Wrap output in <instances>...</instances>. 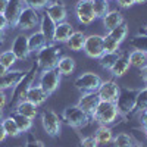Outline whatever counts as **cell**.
I'll return each mask as SVG.
<instances>
[{"instance_id": "obj_49", "label": "cell", "mask_w": 147, "mask_h": 147, "mask_svg": "<svg viewBox=\"0 0 147 147\" xmlns=\"http://www.w3.org/2000/svg\"><path fill=\"white\" fill-rule=\"evenodd\" d=\"M7 71H9V69H6V68L2 65V63H0V77H2V75H5V74H6Z\"/></svg>"}, {"instance_id": "obj_30", "label": "cell", "mask_w": 147, "mask_h": 147, "mask_svg": "<svg viewBox=\"0 0 147 147\" xmlns=\"http://www.w3.org/2000/svg\"><path fill=\"white\" fill-rule=\"evenodd\" d=\"M128 59H129V65L138 69L147 65V55L143 50H132L131 53H128Z\"/></svg>"}, {"instance_id": "obj_12", "label": "cell", "mask_w": 147, "mask_h": 147, "mask_svg": "<svg viewBox=\"0 0 147 147\" xmlns=\"http://www.w3.org/2000/svg\"><path fill=\"white\" fill-rule=\"evenodd\" d=\"M75 15L82 25H90L97 19L93 9V2L90 0H80L75 5Z\"/></svg>"}, {"instance_id": "obj_54", "label": "cell", "mask_w": 147, "mask_h": 147, "mask_svg": "<svg viewBox=\"0 0 147 147\" xmlns=\"http://www.w3.org/2000/svg\"><path fill=\"white\" fill-rule=\"evenodd\" d=\"M131 147H140V144L137 143V144H134V146H131Z\"/></svg>"}, {"instance_id": "obj_6", "label": "cell", "mask_w": 147, "mask_h": 147, "mask_svg": "<svg viewBox=\"0 0 147 147\" xmlns=\"http://www.w3.org/2000/svg\"><path fill=\"white\" fill-rule=\"evenodd\" d=\"M41 124L44 131L47 132V136H50L53 138L60 136L62 131V119L59 118V115L52 109H46L41 113Z\"/></svg>"}, {"instance_id": "obj_44", "label": "cell", "mask_w": 147, "mask_h": 147, "mask_svg": "<svg viewBox=\"0 0 147 147\" xmlns=\"http://www.w3.org/2000/svg\"><path fill=\"white\" fill-rule=\"evenodd\" d=\"M10 25H9V22H7V19H6V16L3 15V13H0V30L2 31H5L6 28H9Z\"/></svg>"}, {"instance_id": "obj_15", "label": "cell", "mask_w": 147, "mask_h": 147, "mask_svg": "<svg viewBox=\"0 0 147 147\" xmlns=\"http://www.w3.org/2000/svg\"><path fill=\"white\" fill-rule=\"evenodd\" d=\"M25 74H27L25 71H21V69H15V71L9 69L5 75L0 77V90H7V88L13 90Z\"/></svg>"}, {"instance_id": "obj_43", "label": "cell", "mask_w": 147, "mask_h": 147, "mask_svg": "<svg viewBox=\"0 0 147 147\" xmlns=\"http://www.w3.org/2000/svg\"><path fill=\"white\" fill-rule=\"evenodd\" d=\"M116 2H118V6L122 9H128L134 5V0H116Z\"/></svg>"}, {"instance_id": "obj_51", "label": "cell", "mask_w": 147, "mask_h": 147, "mask_svg": "<svg viewBox=\"0 0 147 147\" xmlns=\"http://www.w3.org/2000/svg\"><path fill=\"white\" fill-rule=\"evenodd\" d=\"M146 2H147V0H134V5H136V3H137V5H143V3H146Z\"/></svg>"}, {"instance_id": "obj_48", "label": "cell", "mask_w": 147, "mask_h": 147, "mask_svg": "<svg viewBox=\"0 0 147 147\" xmlns=\"http://www.w3.org/2000/svg\"><path fill=\"white\" fill-rule=\"evenodd\" d=\"M6 132H5V129H3V127H2V122H0V143L2 141H5L6 140Z\"/></svg>"}, {"instance_id": "obj_60", "label": "cell", "mask_w": 147, "mask_h": 147, "mask_svg": "<svg viewBox=\"0 0 147 147\" xmlns=\"http://www.w3.org/2000/svg\"><path fill=\"white\" fill-rule=\"evenodd\" d=\"M140 147H141V146H140Z\"/></svg>"}, {"instance_id": "obj_26", "label": "cell", "mask_w": 147, "mask_h": 147, "mask_svg": "<svg viewBox=\"0 0 147 147\" xmlns=\"http://www.w3.org/2000/svg\"><path fill=\"white\" fill-rule=\"evenodd\" d=\"M85 35L82 31H74L69 37V40L66 41V46L69 47V50L72 52H81L82 47H84V43H85Z\"/></svg>"}, {"instance_id": "obj_4", "label": "cell", "mask_w": 147, "mask_h": 147, "mask_svg": "<svg viewBox=\"0 0 147 147\" xmlns=\"http://www.w3.org/2000/svg\"><path fill=\"white\" fill-rule=\"evenodd\" d=\"M119 118V112H118V107L115 103H110V102H102L97 105L94 113H93V119L97 121L100 125H110V124H115L116 119Z\"/></svg>"}, {"instance_id": "obj_58", "label": "cell", "mask_w": 147, "mask_h": 147, "mask_svg": "<svg viewBox=\"0 0 147 147\" xmlns=\"http://www.w3.org/2000/svg\"><path fill=\"white\" fill-rule=\"evenodd\" d=\"M146 112H147V110H146Z\"/></svg>"}, {"instance_id": "obj_34", "label": "cell", "mask_w": 147, "mask_h": 147, "mask_svg": "<svg viewBox=\"0 0 147 147\" xmlns=\"http://www.w3.org/2000/svg\"><path fill=\"white\" fill-rule=\"evenodd\" d=\"M119 55H121L119 52H116V53H103L97 60H99V63H100V66L103 69H107L109 71L110 68H112V65L118 60Z\"/></svg>"}, {"instance_id": "obj_14", "label": "cell", "mask_w": 147, "mask_h": 147, "mask_svg": "<svg viewBox=\"0 0 147 147\" xmlns=\"http://www.w3.org/2000/svg\"><path fill=\"white\" fill-rule=\"evenodd\" d=\"M46 15L57 25V24L66 21L68 9H66V6L62 2H53L49 6H46Z\"/></svg>"}, {"instance_id": "obj_18", "label": "cell", "mask_w": 147, "mask_h": 147, "mask_svg": "<svg viewBox=\"0 0 147 147\" xmlns=\"http://www.w3.org/2000/svg\"><path fill=\"white\" fill-rule=\"evenodd\" d=\"M74 32V27L69 22H60L55 28V35H53V43H66L69 40L71 34Z\"/></svg>"}, {"instance_id": "obj_47", "label": "cell", "mask_w": 147, "mask_h": 147, "mask_svg": "<svg viewBox=\"0 0 147 147\" xmlns=\"http://www.w3.org/2000/svg\"><path fill=\"white\" fill-rule=\"evenodd\" d=\"M7 2H9V0H0V13H5L6 6H7Z\"/></svg>"}, {"instance_id": "obj_53", "label": "cell", "mask_w": 147, "mask_h": 147, "mask_svg": "<svg viewBox=\"0 0 147 147\" xmlns=\"http://www.w3.org/2000/svg\"><path fill=\"white\" fill-rule=\"evenodd\" d=\"M3 118H5V116H3V110H0V122L3 121Z\"/></svg>"}, {"instance_id": "obj_25", "label": "cell", "mask_w": 147, "mask_h": 147, "mask_svg": "<svg viewBox=\"0 0 147 147\" xmlns=\"http://www.w3.org/2000/svg\"><path fill=\"white\" fill-rule=\"evenodd\" d=\"M56 69H57V72L60 74V75L69 77L71 74H74V71H75V60H74L71 56H62L59 59Z\"/></svg>"}, {"instance_id": "obj_24", "label": "cell", "mask_w": 147, "mask_h": 147, "mask_svg": "<svg viewBox=\"0 0 147 147\" xmlns=\"http://www.w3.org/2000/svg\"><path fill=\"white\" fill-rule=\"evenodd\" d=\"M40 31L43 32V35L46 37V40L49 44H55L53 43V35H55V28H56V24L49 18L46 13L41 16L40 19Z\"/></svg>"}, {"instance_id": "obj_20", "label": "cell", "mask_w": 147, "mask_h": 147, "mask_svg": "<svg viewBox=\"0 0 147 147\" xmlns=\"http://www.w3.org/2000/svg\"><path fill=\"white\" fill-rule=\"evenodd\" d=\"M113 131L110 127L107 125H100L99 128L96 129L94 132V138L99 144V147H103V146H107V144H112L113 141Z\"/></svg>"}, {"instance_id": "obj_23", "label": "cell", "mask_w": 147, "mask_h": 147, "mask_svg": "<svg viewBox=\"0 0 147 147\" xmlns=\"http://www.w3.org/2000/svg\"><path fill=\"white\" fill-rule=\"evenodd\" d=\"M47 40L46 37L43 35L41 31H35L28 37V47H30V52L31 53H38L41 49H44L47 46Z\"/></svg>"}, {"instance_id": "obj_37", "label": "cell", "mask_w": 147, "mask_h": 147, "mask_svg": "<svg viewBox=\"0 0 147 147\" xmlns=\"http://www.w3.org/2000/svg\"><path fill=\"white\" fill-rule=\"evenodd\" d=\"M129 44L136 49V50H143L147 52V35L144 34H137L136 37H132Z\"/></svg>"}, {"instance_id": "obj_29", "label": "cell", "mask_w": 147, "mask_h": 147, "mask_svg": "<svg viewBox=\"0 0 147 147\" xmlns=\"http://www.w3.org/2000/svg\"><path fill=\"white\" fill-rule=\"evenodd\" d=\"M2 127H3V129H5V132H6V136H7V137H19L21 134H22V132L19 131L18 125H16L15 119L12 118V116L3 118V121H2Z\"/></svg>"}, {"instance_id": "obj_17", "label": "cell", "mask_w": 147, "mask_h": 147, "mask_svg": "<svg viewBox=\"0 0 147 147\" xmlns=\"http://www.w3.org/2000/svg\"><path fill=\"white\" fill-rule=\"evenodd\" d=\"M24 7H25V2L24 0H9L7 2V6H6V10L3 15L6 16L10 27H15V24L19 18V13L22 12Z\"/></svg>"}, {"instance_id": "obj_55", "label": "cell", "mask_w": 147, "mask_h": 147, "mask_svg": "<svg viewBox=\"0 0 147 147\" xmlns=\"http://www.w3.org/2000/svg\"><path fill=\"white\" fill-rule=\"evenodd\" d=\"M144 134H146V138H147V129H144Z\"/></svg>"}, {"instance_id": "obj_35", "label": "cell", "mask_w": 147, "mask_h": 147, "mask_svg": "<svg viewBox=\"0 0 147 147\" xmlns=\"http://www.w3.org/2000/svg\"><path fill=\"white\" fill-rule=\"evenodd\" d=\"M93 9L96 18H103L109 12V2L107 0H93Z\"/></svg>"}, {"instance_id": "obj_22", "label": "cell", "mask_w": 147, "mask_h": 147, "mask_svg": "<svg viewBox=\"0 0 147 147\" xmlns=\"http://www.w3.org/2000/svg\"><path fill=\"white\" fill-rule=\"evenodd\" d=\"M47 93L40 87V85H31V87L28 88V91H27V100L28 102H31V103H34L35 106H40V105H43L46 100H47Z\"/></svg>"}, {"instance_id": "obj_33", "label": "cell", "mask_w": 147, "mask_h": 147, "mask_svg": "<svg viewBox=\"0 0 147 147\" xmlns=\"http://www.w3.org/2000/svg\"><path fill=\"white\" fill-rule=\"evenodd\" d=\"M107 34L112 37L113 40H116V41L121 44L122 41L127 38V35H128V25L124 22V24H121L119 27H116V28H113V30L107 31Z\"/></svg>"}, {"instance_id": "obj_8", "label": "cell", "mask_w": 147, "mask_h": 147, "mask_svg": "<svg viewBox=\"0 0 147 147\" xmlns=\"http://www.w3.org/2000/svg\"><path fill=\"white\" fill-rule=\"evenodd\" d=\"M40 24V13L38 10H35L30 6H25L22 9V12L19 13V18L15 24V27L19 30H32L34 27H37Z\"/></svg>"}, {"instance_id": "obj_38", "label": "cell", "mask_w": 147, "mask_h": 147, "mask_svg": "<svg viewBox=\"0 0 147 147\" xmlns=\"http://www.w3.org/2000/svg\"><path fill=\"white\" fill-rule=\"evenodd\" d=\"M15 62H16V57L12 53V50H6L3 53H0V63H2L6 69H10L15 65Z\"/></svg>"}, {"instance_id": "obj_46", "label": "cell", "mask_w": 147, "mask_h": 147, "mask_svg": "<svg viewBox=\"0 0 147 147\" xmlns=\"http://www.w3.org/2000/svg\"><path fill=\"white\" fill-rule=\"evenodd\" d=\"M140 75H141V80L147 84V65H144L143 68H140Z\"/></svg>"}, {"instance_id": "obj_5", "label": "cell", "mask_w": 147, "mask_h": 147, "mask_svg": "<svg viewBox=\"0 0 147 147\" xmlns=\"http://www.w3.org/2000/svg\"><path fill=\"white\" fill-rule=\"evenodd\" d=\"M137 93H138V90H134V88H121L119 97L115 105L118 107L119 116H122L124 119L129 118L132 109H134V105H136Z\"/></svg>"}, {"instance_id": "obj_40", "label": "cell", "mask_w": 147, "mask_h": 147, "mask_svg": "<svg viewBox=\"0 0 147 147\" xmlns=\"http://www.w3.org/2000/svg\"><path fill=\"white\" fill-rule=\"evenodd\" d=\"M80 147H99V144H97L94 136H88L80 141Z\"/></svg>"}, {"instance_id": "obj_10", "label": "cell", "mask_w": 147, "mask_h": 147, "mask_svg": "<svg viewBox=\"0 0 147 147\" xmlns=\"http://www.w3.org/2000/svg\"><path fill=\"white\" fill-rule=\"evenodd\" d=\"M82 52L91 59H99L105 53L103 47V35L99 34H91L88 37H85V43L82 47Z\"/></svg>"}, {"instance_id": "obj_59", "label": "cell", "mask_w": 147, "mask_h": 147, "mask_svg": "<svg viewBox=\"0 0 147 147\" xmlns=\"http://www.w3.org/2000/svg\"><path fill=\"white\" fill-rule=\"evenodd\" d=\"M107 2H109V0H107Z\"/></svg>"}, {"instance_id": "obj_3", "label": "cell", "mask_w": 147, "mask_h": 147, "mask_svg": "<svg viewBox=\"0 0 147 147\" xmlns=\"http://www.w3.org/2000/svg\"><path fill=\"white\" fill-rule=\"evenodd\" d=\"M62 121H65V124L75 128V129H81V128H85L90 121H91V116L88 113H85L82 109H80L77 105L75 106H69L63 110L62 113Z\"/></svg>"}, {"instance_id": "obj_39", "label": "cell", "mask_w": 147, "mask_h": 147, "mask_svg": "<svg viewBox=\"0 0 147 147\" xmlns=\"http://www.w3.org/2000/svg\"><path fill=\"white\" fill-rule=\"evenodd\" d=\"M24 2H25L27 6H30V7L35 9V10L43 9V7H46V6H49L52 3L50 0H24Z\"/></svg>"}, {"instance_id": "obj_57", "label": "cell", "mask_w": 147, "mask_h": 147, "mask_svg": "<svg viewBox=\"0 0 147 147\" xmlns=\"http://www.w3.org/2000/svg\"><path fill=\"white\" fill-rule=\"evenodd\" d=\"M146 55H147V52H146Z\"/></svg>"}, {"instance_id": "obj_7", "label": "cell", "mask_w": 147, "mask_h": 147, "mask_svg": "<svg viewBox=\"0 0 147 147\" xmlns=\"http://www.w3.org/2000/svg\"><path fill=\"white\" fill-rule=\"evenodd\" d=\"M102 78L93 72H84L75 80V87L81 93H97L102 85Z\"/></svg>"}, {"instance_id": "obj_16", "label": "cell", "mask_w": 147, "mask_h": 147, "mask_svg": "<svg viewBox=\"0 0 147 147\" xmlns=\"http://www.w3.org/2000/svg\"><path fill=\"white\" fill-rule=\"evenodd\" d=\"M99 103H100V99H99V96H97V93H82L77 106L93 118V113H94V110H96Z\"/></svg>"}, {"instance_id": "obj_42", "label": "cell", "mask_w": 147, "mask_h": 147, "mask_svg": "<svg viewBox=\"0 0 147 147\" xmlns=\"http://www.w3.org/2000/svg\"><path fill=\"white\" fill-rule=\"evenodd\" d=\"M7 105V96L5 93V90H0V110H3Z\"/></svg>"}, {"instance_id": "obj_13", "label": "cell", "mask_w": 147, "mask_h": 147, "mask_svg": "<svg viewBox=\"0 0 147 147\" xmlns=\"http://www.w3.org/2000/svg\"><path fill=\"white\" fill-rule=\"evenodd\" d=\"M12 53L15 55L16 60H27L30 57V47H28V37L25 34H18L12 43Z\"/></svg>"}, {"instance_id": "obj_1", "label": "cell", "mask_w": 147, "mask_h": 147, "mask_svg": "<svg viewBox=\"0 0 147 147\" xmlns=\"http://www.w3.org/2000/svg\"><path fill=\"white\" fill-rule=\"evenodd\" d=\"M37 71H38V66H37V62L34 60L32 66L27 71V74L24 75V78L16 84V87L13 88V91H12L10 110H12V107H13V110H15V107H16L21 102L27 100V91H28V88L32 85V81H34V78H35V72H37Z\"/></svg>"}, {"instance_id": "obj_32", "label": "cell", "mask_w": 147, "mask_h": 147, "mask_svg": "<svg viewBox=\"0 0 147 147\" xmlns=\"http://www.w3.org/2000/svg\"><path fill=\"white\" fill-rule=\"evenodd\" d=\"M112 144H113V147H131V146L137 144V143L134 141V138L129 136V134L121 132V134H118V136L113 137Z\"/></svg>"}, {"instance_id": "obj_31", "label": "cell", "mask_w": 147, "mask_h": 147, "mask_svg": "<svg viewBox=\"0 0 147 147\" xmlns=\"http://www.w3.org/2000/svg\"><path fill=\"white\" fill-rule=\"evenodd\" d=\"M10 116L15 119V122H16V125H18V128H19L21 132H28V131L32 128V119H30V118H27V116H24V115L15 112V110L12 112Z\"/></svg>"}, {"instance_id": "obj_9", "label": "cell", "mask_w": 147, "mask_h": 147, "mask_svg": "<svg viewBox=\"0 0 147 147\" xmlns=\"http://www.w3.org/2000/svg\"><path fill=\"white\" fill-rule=\"evenodd\" d=\"M60 74L57 72V69H49V71H43L40 74V80H38V85L47 93V96H50L52 93H55L59 85H60Z\"/></svg>"}, {"instance_id": "obj_56", "label": "cell", "mask_w": 147, "mask_h": 147, "mask_svg": "<svg viewBox=\"0 0 147 147\" xmlns=\"http://www.w3.org/2000/svg\"><path fill=\"white\" fill-rule=\"evenodd\" d=\"M90 2H93V0H90Z\"/></svg>"}, {"instance_id": "obj_19", "label": "cell", "mask_w": 147, "mask_h": 147, "mask_svg": "<svg viewBox=\"0 0 147 147\" xmlns=\"http://www.w3.org/2000/svg\"><path fill=\"white\" fill-rule=\"evenodd\" d=\"M129 59H128V53H121L119 55V57H118V60L112 65V68H110L109 71H110V74H112L113 77H118V78H121V77H124L125 74H127V71L129 69Z\"/></svg>"}, {"instance_id": "obj_2", "label": "cell", "mask_w": 147, "mask_h": 147, "mask_svg": "<svg viewBox=\"0 0 147 147\" xmlns=\"http://www.w3.org/2000/svg\"><path fill=\"white\" fill-rule=\"evenodd\" d=\"M62 57V50L60 47L55 46V44H47L44 49L37 53V66L38 71H49V69H56L59 59Z\"/></svg>"}, {"instance_id": "obj_21", "label": "cell", "mask_w": 147, "mask_h": 147, "mask_svg": "<svg viewBox=\"0 0 147 147\" xmlns=\"http://www.w3.org/2000/svg\"><path fill=\"white\" fill-rule=\"evenodd\" d=\"M103 21V25H105V30L110 31L116 27H119L121 24H124V16L119 10H109L107 13L102 18Z\"/></svg>"}, {"instance_id": "obj_11", "label": "cell", "mask_w": 147, "mask_h": 147, "mask_svg": "<svg viewBox=\"0 0 147 147\" xmlns=\"http://www.w3.org/2000/svg\"><path fill=\"white\" fill-rule=\"evenodd\" d=\"M119 91H121V87L118 85V82L113 80H107L102 82V85L97 90V96H99V99L102 102L116 103L118 97H119Z\"/></svg>"}, {"instance_id": "obj_41", "label": "cell", "mask_w": 147, "mask_h": 147, "mask_svg": "<svg viewBox=\"0 0 147 147\" xmlns=\"http://www.w3.org/2000/svg\"><path fill=\"white\" fill-rule=\"evenodd\" d=\"M25 147H44V144H43L41 141L37 140L32 134H28V136H27V144H25Z\"/></svg>"}, {"instance_id": "obj_28", "label": "cell", "mask_w": 147, "mask_h": 147, "mask_svg": "<svg viewBox=\"0 0 147 147\" xmlns=\"http://www.w3.org/2000/svg\"><path fill=\"white\" fill-rule=\"evenodd\" d=\"M37 107H38V106H35L34 103H31V102H28V100H24V102H21V103L15 107V112H18V113H21V115H24V116H27V118H30V119H34L37 115H38V110H37Z\"/></svg>"}, {"instance_id": "obj_45", "label": "cell", "mask_w": 147, "mask_h": 147, "mask_svg": "<svg viewBox=\"0 0 147 147\" xmlns=\"http://www.w3.org/2000/svg\"><path fill=\"white\" fill-rule=\"evenodd\" d=\"M138 116H140V124L143 129H147V112H141Z\"/></svg>"}, {"instance_id": "obj_27", "label": "cell", "mask_w": 147, "mask_h": 147, "mask_svg": "<svg viewBox=\"0 0 147 147\" xmlns=\"http://www.w3.org/2000/svg\"><path fill=\"white\" fill-rule=\"evenodd\" d=\"M146 110H147V87L143 90H138L137 97H136V105H134V109H132L129 118L140 115L141 112H146Z\"/></svg>"}, {"instance_id": "obj_50", "label": "cell", "mask_w": 147, "mask_h": 147, "mask_svg": "<svg viewBox=\"0 0 147 147\" xmlns=\"http://www.w3.org/2000/svg\"><path fill=\"white\" fill-rule=\"evenodd\" d=\"M140 34H144V35H147V24L144 25V28H143V30H140Z\"/></svg>"}, {"instance_id": "obj_36", "label": "cell", "mask_w": 147, "mask_h": 147, "mask_svg": "<svg viewBox=\"0 0 147 147\" xmlns=\"http://www.w3.org/2000/svg\"><path fill=\"white\" fill-rule=\"evenodd\" d=\"M119 43L113 40L109 34L103 35V47H105V53H116L119 52Z\"/></svg>"}, {"instance_id": "obj_52", "label": "cell", "mask_w": 147, "mask_h": 147, "mask_svg": "<svg viewBox=\"0 0 147 147\" xmlns=\"http://www.w3.org/2000/svg\"><path fill=\"white\" fill-rule=\"evenodd\" d=\"M3 37H5V35H3V31L0 30V43H3Z\"/></svg>"}]
</instances>
